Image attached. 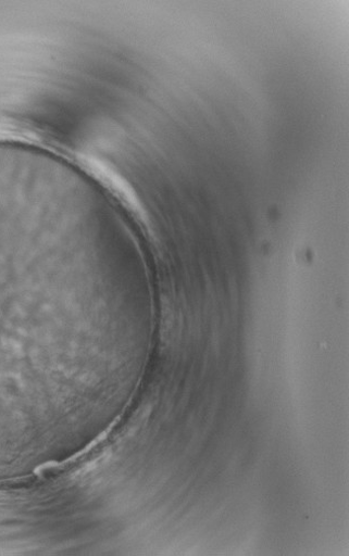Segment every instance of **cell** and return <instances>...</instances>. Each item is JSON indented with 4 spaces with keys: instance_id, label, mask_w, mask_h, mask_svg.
Returning <instances> with one entry per match:
<instances>
[{
    "instance_id": "1",
    "label": "cell",
    "mask_w": 349,
    "mask_h": 556,
    "mask_svg": "<svg viewBox=\"0 0 349 556\" xmlns=\"http://www.w3.org/2000/svg\"><path fill=\"white\" fill-rule=\"evenodd\" d=\"M123 268L95 207L0 168V390L27 391L57 375Z\"/></svg>"
}]
</instances>
